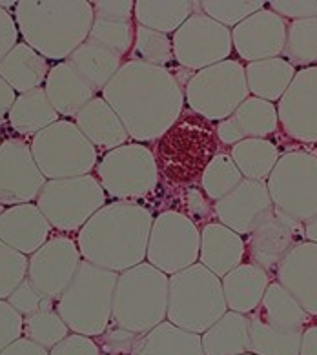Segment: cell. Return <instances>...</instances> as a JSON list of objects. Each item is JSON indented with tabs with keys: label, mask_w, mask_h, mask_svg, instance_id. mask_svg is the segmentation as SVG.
Wrapping results in <instances>:
<instances>
[{
	"label": "cell",
	"mask_w": 317,
	"mask_h": 355,
	"mask_svg": "<svg viewBox=\"0 0 317 355\" xmlns=\"http://www.w3.org/2000/svg\"><path fill=\"white\" fill-rule=\"evenodd\" d=\"M80 263L83 257L74 239L66 235L49 237L48 243L28 259V279L42 295L57 302Z\"/></svg>",
	"instance_id": "16"
},
{
	"label": "cell",
	"mask_w": 317,
	"mask_h": 355,
	"mask_svg": "<svg viewBox=\"0 0 317 355\" xmlns=\"http://www.w3.org/2000/svg\"><path fill=\"white\" fill-rule=\"evenodd\" d=\"M199 2H162V0H139L133 8L135 22L142 28L159 33H175L186 20L194 15Z\"/></svg>",
	"instance_id": "35"
},
{
	"label": "cell",
	"mask_w": 317,
	"mask_h": 355,
	"mask_svg": "<svg viewBox=\"0 0 317 355\" xmlns=\"http://www.w3.org/2000/svg\"><path fill=\"white\" fill-rule=\"evenodd\" d=\"M273 211L266 180L243 179L214 206L221 224L239 235H250Z\"/></svg>",
	"instance_id": "19"
},
{
	"label": "cell",
	"mask_w": 317,
	"mask_h": 355,
	"mask_svg": "<svg viewBox=\"0 0 317 355\" xmlns=\"http://www.w3.org/2000/svg\"><path fill=\"white\" fill-rule=\"evenodd\" d=\"M302 241H307L302 224L273 209L252 234L246 235L244 257H248V263L263 268L270 275L275 273L290 250Z\"/></svg>",
	"instance_id": "17"
},
{
	"label": "cell",
	"mask_w": 317,
	"mask_h": 355,
	"mask_svg": "<svg viewBox=\"0 0 317 355\" xmlns=\"http://www.w3.org/2000/svg\"><path fill=\"white\" fill-rule=\"evenodd\" d=\"M200 11L205 15L210 17L212 20L219 22L221 26L228 28L230 26L241 24L243 20L248 19L250 15L257 13L259 10H263L264 2L263 0H254V2H223V0H203L199 2Z\"/></svg>",
	"instance_id": "41"
},
{
	"label": "cell",
	"mask_w": 317,
	"mask_h": 355,
	"mask_svg": "<svg viewBox=\"0 0 317 355\" xmlns=\"http://www.w3.org/2000/svg\"><path fill=\"white\" fill-rule=\"evenodd\" d=\"M19 33L48 60H68L93 26V4L86 0H22L15 6Z\"/></svg>",
	"instance_id": "3"
},
{
	"label": "cell",
	"mask_w": 317,
	"mask_h": 355,
	"mask_svg": "<svg viewBox=\"0 0 317 355\" xmlns=\"http://www.w3.org/2000/svg\"><path fill=\"white\" fill-rule=\"evenodd\" d=\"M200 232L196 223L179 211H162L153 219L146 259L166 275L182 272L199 261Z\"/></svg>",
	"instance_id": "13"
},
{
	"label": "cell",
	"mask_w": 317,
	"mask_h": 355,
	"mask_svg": "<svg viewBox=\"0 0 317 355\" xmlns=\"http://www.w3.org/2000/svg\"><path fill=\"white\" fill-rule=\"evenodd\" d=\"M8 121H10L13 132L33 139L44 128L59 121V113L55 112L46 97L44 88H37L17 95L15 104L8 115Z\"/></svg>",
	"instance_id": "33"
},
{
	"label": "cell",
	"mask_w": 317,
	"mask_h": 355,
	"mask_svg": "<svg viewBox=\"0 0 317 355\" xmlns=\"http://www.w3.org/2000/svg\"><path fill=\"white\" fill-rule=\"evenodd\" d=\"M205 355L248 354V315L226 311L219 321L200 336Z\"/></svg>",
	"instance_id": "34"
},
{
	"label": "cell",
	"mask_w": 317,
	"mask_h": 355,
	"mask_svg": "<svg viewBox=\"0 0 317 355\" xmlns=\"http://www.w3.org/2000/svg\"><path fill=\"white\" fill-rule=\"evenodd\" d=\"M170 277L150 263L119 273L113 293L112 322L122 330L142 336L161 324L168 311Z\"/></svg>",
	"instance_id": "4"
},
{
	"label": "cell",
	"mask_w": 317,
	"mask_h": 355,
	"mask_svg": "<svg viewBox=\"0 0 317 355\" xmlns=\"http://www.w3.org/2000/svg\"><path fill=\"white\" fill-rule=\"evenodd\" d=\"M200 264L223 279L244 261V241L225 224L210 223L200 232Z\"/></svg>",
	"instance_id": "27"
},
{
	"label": "cell",
	"mask_w": 317,
	"mask_h": 355,
	"mask_svg": "<svg viewBox=\"0 0 317 355\" xmlns=\"http://www.w3.org/2000/svg\"><path fill=\"white\" fill-rule=\"evenodd\" d=\"M49 235L51 224L33 202L10 206L0 214V241L24 255L37 252Z\"/></svg>",
	"instance_id": "24"
},
{
	"label": "cell",
	"mask_w": 317,
	"mask_h": 355,
	"mask_svg": "<svg viewBox=\"0 0 317 355\" xmlns=\"http://www.w3.org/2000/svg\"><path fill=\"white\" fill-rule=\"evenodd\" d=\"M132 59L164 68L173 60V42L166 33L135 26Z\"/></svg>",
	"instance_id": "40"
},
{
	"label": "cell",
	"mask_w": 317,
	"mask_h": 355,
	"mask_svg": "<svg viewBox=\"0 0 317 355\" xmlns=\"http://www.w3.org/2000/svg\"><path fill=\"white\" fill-rule=\"evenodd\" d=\"M302 228H305V239L317 244V214L302 224Z\"/></svg>",
	"instance_id": "53"
},
{
	"label": "cell",
	"mask_w": 317,
	"mask_h": 355,
	"mask_svg": "<svg viewBox=\"0 0 317 355\" xmlns=\"http://www.w3.org/2000/svg\"><path fill=\"white\" fill-rule=\"evenodd\" d=\"M22 331H24V317L10 302L0 299V352L20 339Z\"/></svg>",
	"instance_id": "45"
},
{
	"label": "cell",
	"mask_w": 317,
	"mask_h": 355,
	"mask_svg": "<svg viewBox=\"0 0 317 355\" xmlns=\"http://www.w3.org/2000/svg\"><path fill=\"white\" fill-rule=\"evenodd\" d=\"M97 179L106 195L117 200L142 199L159 180L155 157L139 142L106 151L97 164Z\"/></svg>",
	"instance_id": "12"
},
{
	"label": "cell",
	"mask_w": 317,
	"mask_h": 355,
	"mask_svg": "<svg viewBox=\"0 0 317 355\" xmlns=\"http://www.w3.org/2000/svg\"><path fill=\"white\" fill-rule=\"evenodd\" d=\"M244 71H246L248 92L254 97L268 101L272 104L275 101L277 103L281 101L295 77V68L283 57L250 62L246 64Z\"/></svg>",
	"instance_id": "32"
},
{
	"label": "cell",
	"mask_w": 317,
	"mask_h": 355,
	"mask_svg": "<svg viewBox=\"0 0 317 355\" xmlns=\"http://www.w3.org/2000/svg\"><path fill=\"white\" fill-rule=\"evenodd\" d=\"M228 311L221 279L203 264L170 275L166 319L182 330L203 336Z\"/></svg>",
	"instance_id": "7"
},
{
	"label": "cell",
	"mask_w": 317,
	"mask_h": 355,
	"mask_svg": "<svg viewBox=\"0 0 317 355\" xmlns=\"http://www.w3.org/2000/svg\"><path fill=\"white\" fill-rule=\"evenodd\" d=\"M132 355H205V352L199 334L182 330L170 321H162L139 336Z\"/></svg>",
	"instance_id": "31"
},
{
	"label": "cell",
	"mask_w": 317,
	"mask_h": 355,
	"mask_svg": "<svg viewBox=\"0 0 317 355\" xmlns=\"http://www.w3.org/2000/svg\"><path fill=\"white\" fill-rule=\"evenodd\" d=\"M248 95L244 66L232 59L199 69L188 80L185 92L191 112L217 122L228 119Z\"/></svg>",
	"instance_id": "11"
},
{
	"label": "cell",
	"mask_w": 317,
	"mask_h": 355,
	"mask_svg": "<svg viewBox=\"0 0 317 355\" xmlns=\"http://www.w3.org/2000/svg\"><path fill=\"white\" fill-rule=\"evenodd\" d=\"M277 128V107L263 98L248 97L228 119L219 122L217 139L225 146H235L246 139H266Z\"/></svg>",
	"instance_id": "23"
},
{
	"label": "cell",
	"mask_w": 317,
	"mask_h": 355,
	"mask_svg": "<svg viewBox=\"0 0 317 355\" xmlns=\"http://www.w3.org/2000/svg\"><path fill=\"white\" fill-rule=\"evenodd\" d=\"M188 206H190L191 211L199 215V217H205V215L208 214L206 209H210L208 208V205H206V200H205V197H203V193L197 190L188 191Z\"/></svg>",
	"instance_id": "52"
},
{
	"label": "cell",
	"mask_w": 317,
	"mask_h": 355,
	"mask_svg": "<svg viewBox=\"0 0 317 355\" xmlns=\"http://www.w3.org/2000/svg\"><path fill=\"white\" fill-rule=\"evenodd\" d=\"M101 97L113 107L137 142L155 141L181 117L185 92L168 68L130 59Z\"/></svg>",
	"instance_id": "1"
},
{
	"label": "cell",
	"mask_w": 317,
	"mask_h": 355,
	"mask_svg": "<svg viewBox=\"0 0 317 355\" xmlns=\"http://www.w3.org/2000/svg\"><path fill=\"white\" fill-rule=\"evenodd\" d=\"M310 315L279 282H270L263 299L248 315V354L299 355L301 336Z\"/></svg>",
	"instance_id": "6"
},
{
	"label": "cell",
	"mask_w": 317,
	"mask_h": 355,
	"mask_svg": "<svg viewBox=\"0 0 317 355\" xmlns=\"http://www.w3.org/2000/svg\"><path fill=\"white\" fill-rule=\"evenodd\" d=\"M28 277V255L0 241V299L6 301Z\"/></svg>",
	"instance_id": "42"
},
{
	"label": "cell",
	"mask_w": 317,
	"mask_h": 355,
	"mask_svg": "<svg viewBox=\"0 0 317 355\" xmlns=\"http://www.w3.org/2000/svg\"><path fill=\"white\" fill-rule=\"evenodd\" d=\"M137 339H139V336H135L132 331L110 324L103 336L98 337V340H101L98 348H101V354L104 355H132Z\"/></svg>",
	"instance_id": "44"
},
{
	"label": "cell",
	"mask_w": 317,
	"mask_h": 355,
	"mask_svg": "<svg viewBox=\"0 0 317 355\" xmlns=\"http://www.w3.org/2000/svg\"><path fill=\"white\" fill-rule=\"evenodd\" d=\"M275 282L286 290L310 317H317V244L302 241L290 250L275 270Z\"/></svg>",
	"instance_id": "21"
},
{
	"label": "cell",
	"mask_w": 317,
	"mask_h": 355,
	"mask_svg": "<svg viewBox=\"0 0 317 355\" xmlns=\"http://www.w3.org/2000/svg\"><path fill=\"white\" fill-rule=\"evenodd\" d=\"M66 62L97 93H103L108 83L117 75V71L124 64L121 55L104 48L103 44H98L92 39L84 40L83 44L69 55Z\"/></svg>",
	"instance_id": "30"
},
{
	"label": "cell",
	"mask_w": 317,
	"mask_h": 355,
	"mask_svg": "<svg viewBox=\"0 0 317 355\" xmlns=\"http://www.w3.org/2000/svg\"><path fill=\"white\" fill-rule=\"evenodd\" d=\"M277 119L292 141L317 142V66L295 73L277 104Z\"/></svg>",
	"instance_id": "18"
},
{
	"label": "cell",
	"mask_w": 317,
	"mask_h": 355,
	"mask_svg": "<svg viewBox=\"0 0 317 355\" xmlns=\"http://www.w3.org/2000/svg\"><path fill=\"white\" fill-rule=\"evenodd\" d=\"M132 0H98L93 2V26L88 39L112 49L122 59L132 53L135 26Z\"/></svg>",
	"instance_id": "22"
},
{
	"label": "cell",
	"mask_w": 317,
	"mask_h": 355,
	"mask_svg": "<svg viewBox=\"0 0 317 355\" xmlns=\"http://www.w3.org/2000/svg\"><path fill=\"white\" fill-rule=\"evenodd\" d=\"M243 355H254V354H243Z\"/></svg>",
	"instance_id": "55"
},
{
	"label": "cell",
	"mask_w": 317,
	"mask_h": 355,
	"mask_svg": "<svg viewBox=\"0 0 317 355\" xmlns=\"http://www.w3.org/2000/svg\"><path fill=\"white\" fill-rule=\"evenodd\" d=\"M270 10L281 19H314L317 17V0H273Z\"/></svg>",
	"instance_id": "46"
},
{
	"label": "cell",
	"mask_w": 317,
	"mask_h": 355,
	"mask_svg": "<svg viewBox=\"0 0 317 355\" xmlns=\"http://www.w3.org/2000/svg\"><path fill=\"white\" fill-rule=\"evenodd\" d=\"M283 59L301 68H312L317 64V17L292 20L286 24Z\"/></svg>",
	"instance_id": "37"
},
{
	"label": "cell",
	"mask_w": 317,
	"mask_h": 355,
	"mask_svg": "<svg viewBox=\"0 0 317 355\" xmlns=\"http://www.w3.org/2000/svg\"><path fill=\"white\" fill-rule=\"evenodd\" d=\"M0 144H2V135H0Z\"/></svg>",
	"instance_id": "54"
},
{
	"label": "cell",
	"mask_w": 317,
	"mask_h": 355,
	"mask_svg": "<svg viewBox=\"0 0 317 355\" xmlns=\"http://www.w3.org/2000/svg\"><path fill=\"white\" fill-rule=\"evenodd\" d=\"M0 355H49V352L42 346L35 345L33 340L20 337L15 343H11L8 348L0 352Z\"/></svg>",
	"instance_id": "49"
},
{
	"label": "cell",
	"mask_w": 317,
	"mask_h": 355,
	"mask_svg": "<svg viewBox=\"0 0 317 355\" xmlns=\"http://www.w3.org/2000/svg\"><path fill=\"white\" fill-rule=\"evenodd\" d=\"M284 39L286 22L270 8L259 10L232 30L234 51L248 64L277 59L279 55H283Z\"/></svg>",
	"instance_id": "20"
},
{
	"label": "cell",
	"mask_w": 317,
	"mask_h": 355,
	"mask_svg": "<svg viewBox=\"0 0 317 355\" xmlns=\"http://www.w3.org/2000/svg\"><path fill=\"white\" fill-rule=\"evenodd\" d=\"M173 59L182 68L205 69L217 62L228 60L232 55V31L212 20L203 11L194 13L173 33Z\"/></svg>",
	"instance_id": "14"
},
{
	"label": "cell",
	"mask_w": 317,
	"mask_h": 355,
	"mask_svg": "<svg viewBox=\"0 0 317 355\" xmlns=\"http://www.w3.org/2000/svg\"><path fill=\"white\" fill-rule=\"evenodd\" d=\"M230 157L244 179L266 180L279 161V148L268 139H246L232 146Z\"/></svg>",
	"instance_id": "36"
},
{
	"label": "cell",
	"mask_w": 317,
	"mask_h": 355,
	"mask_svg": "<svg viewBox=\"0 0 317 355\" xmlns=\"http://www.w3.org/2000/svg\"><path fill=\"white\" fill-rule=\"evenodd\" d=\"M22 336L49 352L64 337L69 336V328L57 313V308H44L24 317Z\"/></svg>",
	"instance_id": "39"
},
{
	"label": "cell",
	"mask_w": 317,
	"mask_h": 355,
	"mask_svg": "<svg viewBox=\"0 0 317 355\" xmlns=\"http://www.w3.org/2000/svg\"><path fill=\"white\" fill-rule=\"evenodd\" d=\"M49 355H101V348L92 337L69 334L49 350Z\"/></svg>",
	"instance_id": "47"
},
{
	"label": "cell",
	"mask_w": 317,
	"mask_h": 355,
	"mask_svg": "<svg viewBox=\"0 0 317 355\" xmlns=\"http://www.w3.org/2000/svg\"><path fill=\"white\" fill-rule=\"evenodd\" d=\"M49 73L48 59L33 48L19 42L4 59L0 60V77L10 84L15 93H26L42 88Z\"/></svg>",
	"instance_id": "29"
},
{
	"label": "cell",
	"mask_w": 317,
	"mask_h": 355,
	"mask_svg": "<svg viewBox=\"0 0 317 355\" xmlns=\"http://www.w3.org/2000/svg\"><path fill=\"white\" fill-rule=\"evenodd\" d=\"M75 124L97 151H112L128 144L130 139L119 115L103 97L89 101L75 117Z\"/></svg>",
	"instance_id": "26"
},
{
	"label": "cell",
	"mask_w": 317,
	"mask_h": 355,
	"mask_svg": "<svg viewBox=\"0 0 317 355\" xmlns=\"http://www.w3.org/2000/svg\"><path fill=\"white\" fill-rule=\"evenodd\" d=\"M44 92L55 112L66 119L77 117L78 112L97 97V92L66 60L49 68Z\"/></svg>",
	"instance_id": "25"
},
{
	"label": "cell",
	"mask_w": 317,
	"mask_h": 355,
	"mask_svg": "<svg viewBox=\"0 0 317 355\" xmlns=\"http://www.w3.org/2000/svg\"><path fill=\"white\" fill-rule=\"evenodd\" d=\"M31 155L48 180L92 175L98 151L71 121H57L31 139Z\"/></svg>",
	"instance_id": "8"
},
{
	"label": "cell",
	"mask_w": 317,
	"mask_h": 355,
	"mask_svg": "<svg viewBox=\"0 0 317 355\" xmlns=\"http://www.w3.org/2000/svg\"><path fill=\"white\" fill-rule=\"evenodd\" d=\"M17 101V93L13 92L10 84L6 83L4 78L0 77V122L4 121L10 115L11 107Z\"/></svg>",
	"instance_id": "50"
},
{
	"label": "cell",
	"mask_w": 317,
	"mask_h": 355,
	"mask_svg": "<svg viewBox=\"0 0 317 355\" xmlns=\"http://www.w3.org/2000/svg\"><path fill=\"white\" fill-rule=\"evenodd\" d=\"M35 205L51 228L74 234L106 205V191L93 175L46 180Z\"/></svg>",
	"instance_id": "9"
},
{
	"label": "cell",
	"mask_w": 317,
	"mask_h": 355,
	"mask_svg": "<svg viewBox=\"0 0 317 355\" xmlns=\"http://www.w3.org/2000/svg\"><path fill=\"white\" fill-rule=\"evenodd\" d=\"M273 209L305 224L317 214V155L288 151L266 179Z\"/></svg>",
	"instance_id": "10"
},
{
	"label": "cell",
	"mask_w": 317,
	"mask_h": 355,
	"mask_svg": "<svg viewBox=\"0 0 317 355\" xmlns=\"http://www.w3.org/2000/svg\"><path fill=\"white\" fill-rule=\"evenodd\" d=\"M226 306L230 311L250 315L263 299L270 284V275L263 268L243 263L221 279Z\"/></svg>",
	"instance_id": "28"
},
{
	"label": "cell",
	"mask_w": 317,
	"mask_h": 355,
	"mask_svg": "<svg viewBox=\"0 0 317 355\" xmlns=\"http://www.w3.org/2000/svg\"><path fill=\"white\" fill-rule=\"evenodd\" d=\"M299 355H317V324H308L302 331Z\"/></svg>",
	"instance_id": "51"
},
{
	"label": "cell",
	"mask_w": 317,
	"mask_h": 355,
	"mask_svg": "<svg viewBox=\"0 0 317 355\" xmlns=\"http://www.w3.org/2000/svg\"><path fill=\"white\" fill-rule=\"evenodd\" d=\"M153 215L133 200L104 205L77 237L80 257L98 268L122 273L144 263Z\"/></svg>",
	"instance_id": "2"
},
{
	"label": "cell",
	"mask_w": 317,
	"mask_h": 355,
	"mask_svg": "<svg viewBox=\"0 0 317 355\" xmlns=\"http://www.w3.org/2000/svg\"><path fill=\"white\" fill-rule=\"evenodd\" d=\"M243 179L244 177L241 175L239 168L235 166L230 153H215L203 171L200 186H203L206 197L217 202L234 190Z\"/></svg>",
	"instance_id": "38"
},
{
	"label": "cell",
	"mask_w": 317,
	"mask_h": 355,
	"mask_svg": "<svg viewBox=\"0 0 317 355\" xmlns=\"http://www.w3.org/2000/svg\"><path fill=\"white\" fill-rule=\"evenodd\" d=\"M119 273L84 261L57 301V313L71 334L101 337L112 322V306Z\"/></svg>",
	"instance_id": "5"
},
{
	"label": "cell",
	"mask_w": 317,
	"mask_h": 355,
	"mask_svg": "<svg viewBox=\"0 0 317 355\" xmlns=\"http://www.w3.org/2000/svg\"><path fill=\"white\" fill-rule=\"evenodd\" d=\"M19 28H17L15 19L11 17L10 11L0 8V60L10 53L19 42Z\"/></svg>",
	"instance_id": "48"
},
{
	"label": "cell",
	"mask_w": 317,
	"mask_h": 355,
	"mask_svg": "<svg viewBox=\"0 0 317 355\" xmlns=\"http://www.w3.org/2000/svg\"><path fill=\"white\" fill-rule=\"evenodd\" d=\"M46 177L31 155L30 144L20 139H6L0 144V206L33 202L39 197Z\"/></svg>",
	"instance_id": "15"
},
{
	"label": "cell",
	"mask_w": 317,
	"mask_h": 355,
	"mask_svg": "<svg viewBox=\"0 0 317 355\" xmlns=\"http://www.w3.org/2000/svg\"><path fill=\"white\" fill-rule=\"evenodd\" d=\"M6 301L10 302L11 306L15 308L22 317L31 315V313H35V311L44 310V308L57 306V302L42 295V293H40L33 284H31V281L28 277L20 282V286L17 288L15 292L11 293Z\"/></svg>",
	"instance_id": "43"
}]
</instances>
